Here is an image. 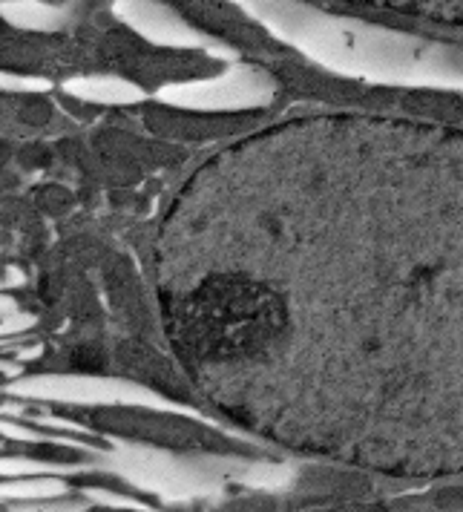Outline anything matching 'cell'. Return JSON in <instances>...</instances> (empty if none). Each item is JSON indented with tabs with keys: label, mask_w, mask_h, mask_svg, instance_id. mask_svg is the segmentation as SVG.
Returning a JSON list of instances; mask_svg holds the SVG:
<instances>
[{
	"label": "cell",
	"mask_w": 463,
	"mask_h": 512,
	"mask_svg": "<svg viewBox=\"0 0 463 512\" xmlns=\"http://www.w3.org/2000/svg\"><path fill=\"white\" fill-rule=\"evenodd\" d=\"M93 420L101 429L110 432H121V435H133L139 441H156L164 446H208V449H219L228 446L219 441V435H213L208 429L190 423L182 418H167V415H153V412H124V409H101L93 412Z\"/></svg>",
	"instance_id": "1"
},
{
	"label": "cell",
	"mask_w": 463,
	"mask_h": 512,
	"mask_svg": "<svg viewBox=\"0 0 463 512\" xmlns=\"http://www.w3.org/2000/svg\"><path fill=\"white\" fill-rule=\"evenodd\" d=\"M150 127L162 136H185V139H205V136H222L239 127V121L231 118H167V121H153Z\"/></svg>",
	"instance_id": "2"
},
{
	"label": "cell",
	"mask_w": 463,
	"mask_h": 512,
	"mask_svg": "<svg viewBox=\"0 0 463 512\" xmlns=\"http://www.w3.org/2000/svg\"><path fill=\"white\" fill-rule=\"evenodd\" d=\"M403 107L415 116H432V118H461L463 101L458 95L443 93H412L403 98Z\"/></svg>",
	"instance_id": "3"
},
{
	"label": "cell",
	"mask_w": 463,
	"mask_h": 512,
	"mask_svg": "<svg viewBox=\"0 0 463 512\" xmlns=\"http://www.w3.org/2000/svg\"><path fill=\"white\" fill-rule=\"evenodd\" d=\"M75 366H81V369H101L104 366V357L93 349H84L75 354Z\"/></svg>",
	"instance_id": "4"
}]
</instances>
